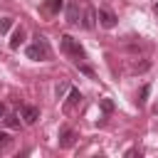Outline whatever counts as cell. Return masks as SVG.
Segmentation results:
<instances>
[{
  "mask_svg": "<svg viewBox=\"0 0 158 158\" xmlns=\"http://www.w3.org/2000/svg\"><path fill=\"white\" fill-rule=\"evenodd\" d=\"M59 47H62V52H64V54H69L72 59H77V62H79V59H84V49L79 47V42H77L74 37L62 35V37H59Z\"/></svg>",
  "mask_w": 158,
  "mask_h": 158,
  "instance_id": "cell-1",
  "label": "cell"
},
{
  "mask_svg": "<svg viewBox=\"0 0 158 158\" xmlns=\"http://www.w3.org/2000/svg\"><path fill=\"white\" fill-rule=\"evenodd\" d=\"M27 57L30 59H47L49 57V47H47V40L44 37H35V44L27 47Z\"/></svg>",
  "mask_w": 158,
  "mask_h": 158,
  "instance_id": "cell-2",
  "label": "cell"
},
{
  "mask_svg": "<svg viewBox=\"0 0 158 158\" xmlns=\"http://www.w3.org/2000/svg\"><path fill=\"white\" fill-rule=\"evenodd\" d=\"M96 17H99V25H101V27H106V30H111V27H116V15H114L111 10H106V7H101V10L96 12Z\"/></svg>",
  "mask_w": 158,
  "mask_h": 158,
  "instance_id": "cell-3",
  "label": "cell"
},
{
  "mask_svg": "<svg viewBox=\"0 0 158 158\" xmlns=\"http://www.w3.org/2000/svg\"><path fill=\"white\" fill-rule=\"evenodd\" d=\"M79 20H81V7H79L77 0H72V2L67 5V22H69V25H77Z\"/></svg>",
  "mask_w": 158,
  "mask_h": 158,
  "instance_id": "cell-4",
  "label": "cell"
},
{
  "mask_svg": "<svg viewBox=\"0 0 158 158\" xmlns=\"http://www.w3.org/2000/svg\"><path fill=\"white\" fill-rule=\"evenodd\" d=\"M96 10L89 5V7H84V15H81V27H86V30H94L96 27Z\"/></svg>",
  "mask_w": 158,
  "mask_h": 158,
  "instance_id": "cell-5",
  "label": "cell"
},
{
  "mask_svg": "<svg viewBox=\"0 0 158 158\" xmlns=\"http://www.w3.org/2000/svg\"><path fill=\"white\" fill-rule=\"evenodd\" d=\"M81 101V94H79V89H69V96H67V101H64V111L69 114L77 104Z\"/></svg>",
  "mask_w": 158,
  "mask_h": 158,
  "instance_id": "cell-6",
  "label": "cell"
},
{
  "mask_svg": "<svg viewBox=\"0 0 158 158\" xmlns=\"http://www.w3.org/2000/svg\"><path fill=\"white\" fill-rule=\"evenodd\" d=\"M74 138H77V133H74L72 128H62V131H59V146H62V148H69V146L74 143Z\"/></svg>",
  "mask_w": 158,
  "mask_h": 158,
  "instance_id": "cell-7",
  "label": "cell"
},
{
  "mask_svg": "<svg viewBox=\"0 0 158 158\" xmlns=\"http://www.w3.org/2000/svg\"><path fill=\"white\" fill-rule=\"evenodd\" d=\"M22 118H25V123H35L40 118V109L37 106H22Z\"/></svg>",
  "mask_w": 158,
  "mask_h": 158,
  "instance_id": "cell-8",
  "label": "cell"
},
{
  "mask_svg": "<svg viewBox=\"0 0 158 158\" xmlns=\"http://www.w3.org/2000/svg\"><path fill=\"white\" fill-rule=\"evenodd\" d=\"M62 5H64V0H47V2L42 5V10H44L47 15H57V12L62 10Z\"/></svg>",
  "mask_w": 158,
  "mask_h": 158,
  "instance_id": "cell-9",
  "label": "cell"
},
{
  "mask_svg": "<svg viewBox=\"0 0 158 158\" xmlns=\"http://www.w3.org/2000/svg\"><path fill=\"white\" fill-rule=\"evenodd\" d=\"M22 42H25V30H22V27H17V30L12 32V40H10V47H12V49H17V47H20Z\"/></svg>",
  "mask_w": 158,
  "mask_h": 158,
  "instance_id": "cell-10",
  "label": "cell"
},
{
  "mask_svg": "<svg viewBox=\"0 0 158 158\" xmlns=\"http://www.w3.org/2000/svg\"><path fill=\"white\" fill-rule=\"evenodd\" d=\"M5 126H7V128H17V126H20L17 116H5Z\"/></svg>",
  "mask_w": 158,
  "mask_h": 158,
  "instance_id": "cell-11",
  "label": "cell"
},
{
  "mask_svg": "<svg viewBox=\"0 0 158 158\" xmlns=\"http://www.w3.org/2000/svg\"><path fill=\"white\" fill-rule=\"evenodd\" d=\"M148 94H151V86H148V84H143V86H141V99H138V104H143V101L148 99Z\"/></svg>",
  "mask_w": 158,
  "mask_h": 158,
  "instance_id": "cell-12",
  "label": "cell"
},
{
  "mask_svg": "<svg viewBox=\"0 0 158 158\" xmlns=\"http://www.w3.org/2000/svg\"><path fill=\"white\" fill-rule=\"evenodd\" d=\"M10 27H12V20H10V17H2V20H0V32H7Z\"/></svg>",
  "mask_w": 158,
  "mask_h": 158,
  "instance_id": "cell-13",
  "label": "cell"
},
{
  "mask_svg": "<svg viewBox=\"0 0 158 158\" xmlns=\"http://www.w3.org/2000/svg\"><path fill=\"white\" fill-rule=\"evenodd\" d=\"M10 143H12V138H10L7 133H0V151H2V148H7Z\"/></svg>",
  "mask_w": 158,
  "mask_h": 158,
  "instance_id": "cell-14",
  "label": "cell"
},
{
  "mask_svg": "<svg viewBox=\"0 0 158 158\" xmlns=\"http://www.w3.org/2000/svg\"><path fill=\"white\" fill-rule=\"evenodd\" d=\"M101 109H104L106 114H109V111H114V101H111V99H101Z\"/></svg>",
  "mask_w": 158,
  "mask_h": 158,
  "instance_id": "cell-15",
  "label": "cell"
},
{
  "mask_svg": "<svg viewBox=\"0 0 158 158\" xmlns=\"http://www.w3.org/2000/svg\"><path fill=\"white\" fill-rule=\"evenodd\" d=\"M148 67H151V64H148V62H141V64H136V67H133V69H136V72H146V69H148Z\"/></svg>",
  "mask_w": 158,
  "mask_h": 158,
  "instance_id": "cell-16",
  "label": "cell"
},
{
  "mask_svg": "<svg viewBox=\"0 0 158 158\" xmlns=\"http://www.w3.org/2000/svg\"><path fill=\"white\" fill-rule=\"evenodd\" d=\"M79 69H81L84 74H89V77H94V69H91V67H86V64H79Z\"/></svg>",
  "mask_w": 158,
  "mask_h": 158,
  "instance_id": "cell-17",
  "label": "cell"
},
{
  "mask_svg": "<svg viewBox=\"0 0 158 158\" xmlns=\"http://www.w3.org/2000/svg\"><path fill=\"white\" fill-rule=\"evenodd\" d=\"M0 116H5V104H0Z\"/></svg>",
  "mask_w": 158,
  "mask_h": 158,
  "instance_id": "cell-18",
  "label": "cell"
},
{
  "mask_svg": "<svg viewBox=\"0 0 158 158\" xmlns=\"http://www.w3.org/2000/svg\"><path fill=\"white\" fill-rule=\"evenodd\" d=\"M156 12H158V2H156Z\"/></svg>",
  "mask_w": 158,
  "mask_h": 158,
  "instance_id": "cell-19",
  "label": "cell"
}]
</instances>
